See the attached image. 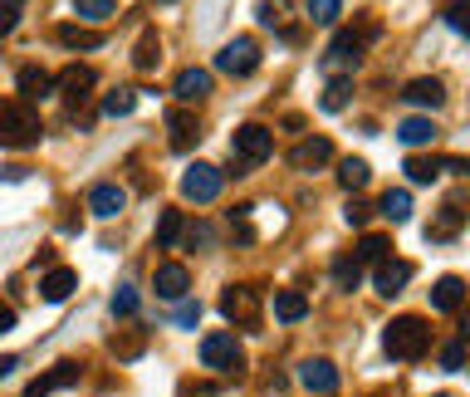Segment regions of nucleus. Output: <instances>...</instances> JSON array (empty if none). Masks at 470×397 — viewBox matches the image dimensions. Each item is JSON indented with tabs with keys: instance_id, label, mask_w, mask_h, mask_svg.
Instances as JSON below:
<instances>
[{
	"instance_id": "nucleus-1",
	"label": "nucleus",
	"mask_w": 470,
	"mask_h": 397,
	"mask_svg": "<svg viewBox=\"0 0 470 397\" xmlns=\"http://www.w3.org/2000/svg\"><path fill=\"white\" fill-rule=\"evenodd\" d=\"M382 349H388V358H397V363L422 358V353L432 349V324L422 315H397L388 324V333H382Z\"/></svg>"
},
{
	"instance_id": "nucleus-2",
	"label": "nucleus",
	"mask_w": 470,
	"mask_h": 397,
	"mask_svg": "<svg viewBox=\"0 0 470 397\" xmlns=\"http://www.w3.org/2000/svg\"><path fill=\"white\" fill-rule=\"evenodd\" d=\"M39 142V118L30 103L5 99L0 103V148H35Z\"/></svg>"
},
{
	"instance_id": "nucleus-3",
	"label": "nucleus",
	"mask_w": 470,
	"mask_h": 397,
	"mask_svg": "<svg viewBox=\"0 0 470 397\" xmlns=\"http://www.w3.org/2000/svg\"><path fill=\"white\" fill-rule=\"evenodd\" d=\"M372 25L368 30H338L329 45V55H323V74H353V69L363 65V45H368Z\"/></svg>"
},
{
	"instance_id": "nucleus-4",
	"label": "nucleus",
	"mask_w": 470,
	"mask_h": 397,
	"mask_svg": "<svg viewBox=\"0 0 470 397\" xmlns=\"http://www.w3.org/2000/svg\"><path fill=\"white\" fill-rule=\"evenodd\" d=\"M201 363L211 373H231V378H240V368H245V349H240L235 333H206L201 339Z\"/></svg>"
},
{
	"instance_id": "nucleus-5",
	"label": "nucleus",
	"mask_w": 470,
	"mask_h": 397,
	"mask_svg": "<svg viewBox=\"0 0 470 397\" xmlns=\"http://www.w3.org/2000/svg\"><path fill=\"white\" fill-rule=\"evenodd\" d=\"M231 152H235V162H245V167H260L275 152V133L265 128V123H245V128H235V138H231Z\"/></svg>"
},
{
	"instance_id": "nucleus-6",
	"label": "nucleus",
	"mask_w": 470,
	"mask_h": 397,
	"mask_svg": "<svg viewBox=\"0 0 470 397\" xmlns=\"http://www.w3.org/2000/svg\"><path fill=\"white\" fill-rule=\"evenodd\" d=\"M216 69L221 74H231V79H250L260 69V49H255V39H226L221 49H216Z\"/></svg>"
},
{
	"instance_id": "nucleus-7",
	"label": "nucleus",
	"mask_w": 470,
	"mask_h": 397,
	"mask_svg": "<svg viewBox=\"0 0 470 397\" xmlns=\"http://www.w3.org/2000/svg\"><path fill=\"white\" fill-rule=\"evenodd\" d=\"M221 315L240 329H260V289L255 285H231L221 295Z\"/></svg>"
},
{
	"instance_id": "nucleus-8",
	"label": "nucleus",
	"mask_w": 470,
	"mask_h": 397,
	"mask_svg": "<svg viewBox=\"0 0 470 397\" xmlns=\"http://www.w3.org/2000/svg\"><path fill=\"white\" fill-rule=\"evenodd\" d=\"M182 196H186V202H196V206L216 202V196H221V167H211V162L186 167V177H182Z\"/></svg>"
},
{
	"instance_id": "nucleus-9",
	"label": "nucleus",
	"mask_w": 470,
	"mask_h": 397,
	"mask_svg": "<svg viewBox=\"0 0 470 397\" xmlns=\"http://www.w3.org/2000/svg\"><path fill=\"white\" fill-rule=\"evenodd\" d=\"M93 83H98V74H93L89 65H69L64 74H55V89L64 93V103H69V108H74V113H79L83 103L93 99Z\"/></svg>"
},
{
	"instance_id": "nucleus-10",
	"label": "nucleus",
	"mask_w": 470,
	"mask_h": 397,
	"mask_svg": "<svg viewBox=\"0 0 470 397\" xmlns=\"http://www.w3.org/2000/svg\"><path fill=\"white\" fill-rule=\"evenodd\" d=\"M167 142H172V152H192L196 142H201V123H196V113H186V108H172L167 113Z\"/></svg>"
},
{
	"instance_id": "nucleus-11",
	"label": "nucleus",
	"mask_w": 470,
	"mask_h": 397,
	"mask_svg": "<svg viewBox=\"0 0 470 397\" xmlns=\"http://www.w3.org/2000/svg\"><path fill=\"white\" fill-rule=\"evenodd\" d=\"M412 275H416L412 260H382V265L372 270V285H378L382 299H392V295H402V289H406V280H412Z\"/></svg>"
},
{
	"instance_id": "nucleus-12",
	"label": "nucleus",
	"mask_w": 470,
	"mask_h": 397,
	"mask_svg": "<svg viewBox=\"0 0 470 397\" xmlns=\"http://www.w3.org/2000/svg\"><path fill=\"white\" fill-rule=\"evenodd\" d=\"M123 206H128V192H123L118 182H98V186L89 192V211L98 216V221H113Z\"/></svg>"
},
{
	"instance_id": "nucleus-13",
	"label": "nucleus",
	"mask_w": 470,
	"mask_h": 397,
	"mask_svg": "<svg viewBox=\"0 0 470 397\" xmlns=\"http://www.w3.org/2000/svg\"><path fill=\"white\" fill-rule=\"evenodd\" d=\"M299 383L309 393H338V368L329 358H304L299 363Z\"/></svg>"
},
{
	"instance_id": "nucleus-14",
	"label": "nucleus",
	"mask_w": 470,
	"mask_h": 397,
	"mask_svg": "<svg viewBox=\"0 0 470 397\" xmlns=\"http://www.w3.org/2000/svg\"><path fill=\"white\" fill-rule=\"evenodd\" d=\"M461 305H466V280L461 275H441L432 285V309L436 315H456Z\"/></svg>"
},
{
	"instance_id": "nucleus-15",
	"label": "nucleus",
	"mask_w": 470,
	"mask_h": 397,
	"mask_svg": "<svg viewBox=\"0 0 470 397\" xmlns=\"http://www.w3.org/2000/svg\"><path fill=\"white\" fill-rule=\"evenodd\" d=\"M289 162H295L299 172H313V167L333 162V142L329 138H299L295 152H289Z\"/></svg>"
},
{
	"instance_id": "nucleus-16",
	"label": "nucleus",
	"mask_w": 470,
	"mask_h": 397,
	"mask_svg": "<svg viewBox=\"0 0 470 397\" xmlns=\"http://www.w3.org/2000/svg\"><path fill=\"white\" fill-rule=\"evenodd\" d=\"M15 83H20V103H35V99H49V93H55V74L39 69V65H25L15 74Z\"/></svg>"
},
{
	"instance_id": "nucleus-17",
	"label": "nucleus",
	"mask_w": 470,
	"mask_h": 397,
	"mask_svg": "<svg viewBox=\"0 0 470 397\" xmlns=\"http://www.w3.org/2000/svg\"><path fill=\"white\" fill-rule=\"evenodd\" d=\"M402 99L412 103V108H441L446 103V83L441 79H412L402 89Z\"/></svg>"
},
{
	"instance_id": "nucleus-18",
	"label": "nucleus",
	"mask_w": 470,
	"mask_h": 397,
	"mask_svg": "<svg viewBox=\"0 0 470 397\" xmlns=\"http://www.w3.org/2000/svg\"><path fill=\"white\" fill-rule=\"evenodd\" d=\"M172 93L182 103H201L206 93H211V69H182L176 83H172Z\"/></svg>"
},
{
	"instance_id": "nucleus-19",
	"label": "nucleus",
	"mask_w": 470,
	"mask_h": 397,
	"mask_svg": "<svg viewBox=\"0 0 470 397\" xmlns=\"http://www.w3.org/2000/svg\"><path fill=\"white\" fill-rule=\"evenodd\" d=\"M152 285H157V295H162V299H186V289H192V275H186V265H176V260H172V265H157V280H152Z\"/></svg>"
},
{
	"instance_id": "nucleus-20",
	"label": "nucleus",
	"mask_w": 470,
	"mask_h": 397,
	"mask_svg": "<svg viewBox=\"0 0 470 397\" xmlns=\"http://www.w3.org/2000/svg\"><path fill=\"white\" fill-rule=\"evenodd\" d=\"M74 289H79V275L74 270H64V265L49 270V275L39 280V299H45V305H59V299H69Z\"/></svg>"
},
{
	"instance_id": "nucleus-21",
	"label": "nucleus",
	"mask_w": 470,
	"mask_h": 397,
	"mask_svg": "<svg viewBox=\"0 0 470 397\" xmlns=\"http://www.w3.org/2000/svg\"><path fill=\"white\" fill-rule=\"evenodd\" d=\"M69 383H79V363H55V368L45 373V378H35L25 388V397H49L55 388H69Z\"/></svg>"
},
{
	"instance_id": "nucleus-22",
	"label": "nucleus",
	"mask_w": 470,
	"mask_h": 397,
	"mask_svg": "<svg viewBox=\"0 0 470 397\" xmlns=\"http://www.w3.org/2000/svg\"><path fill=\"white\" fill-rule=\"evenodd\" d=\"M397 138H402L406 148H432L436 142V123L432 118H406V123H397Z\"/></svg>"
},
{
	"instance_id": "nucleus-23",
	"label": "nucleus",
	"mask_w": 470,
	"mask_h": 397,
	"mask_svg": "<svg viewBox=\"0 0 470 397\" xmlns=\"http://www.w3.org/2000/svg\"><path fill=\"white\" fill-rule=\"evenodd\" d=\"M461 221H466V202H461V196H451V202H446V211H441V221L426 226V236H432V240H446V236L461 231Z\"/></svg>"
},
{
	"instance_id": "nucleus-24",
	"label": "nucleus",
	"mask_w": 470,
	"mask_h": 397,
	"mask_svg": "<svg viewBox=\"0 0 470 397\" xmlns=\"http://www.w3.org/2000/svg\"><path fill=\"white\" fill-rule=\"evenodd\" d=\"M304 315H309V299L299 295V289H279L275 295V319L279 324H299Z\"/></svg>"
},
{
	"instance_id": "nucleus-25",
	"label": "nucleus",
	"mask_w": 470,
	"mask_h": 397,
	"mask_svg": "<svg viewBox=\"0 0 470 397\" xmlns=\"http://www.w3.org/2000/svg\"><path fill=\"white\" fill-rule=\"evenodd\" d=\"M186 236V216L176 211V206H167L162 216H157V246H182Z\"/></svg>"
},
{
	"instance_id": "nucleus-26",
	"label": "nucleus",
	"mask_w": 470,
	"mask_h": 397,
	"mask_svg": "<svg viewBox=\"0 0 470 397\" xmlns=\"http://www.w3.org/2000/svg\"><path fill=\"white\" fill-rule=\"evenodd\" d=\"M406 182H416V186H432L436 177L446 172V158H406Z\"/></svg>"
},
{
	"instance_id": "nucleus-27",
	"label": "nucleus",
	"mask_w": 470,
	"mask_h": 397,
	"mask_svg": "<svg viewBox=\"0 0 470 397\" xmlns=\"http://www.w3.org/2000/svg\"><path fill=\"white\" fill-rule=\"evenodd\" d=\"M353 260H358V265H382V260H392V240L388 236H363Z\"/></svg>"
},
{
	"instance_id": "nucleus-28",
	"label": "nucleus",
	"mask_w": 470,
	"mask_h": 397,
	"mask_svg": "<svg viewBox=\"0 0 470 397\" xmlns=\"http://www.w3.org/2000/svg\"><path fill=\"white\" fill-rule=\"evenodd\" d=\"M157 59H162V39H157V30H142V35H138V49H132V65L148 74V69H157Z\"/></svg>"
},
{
	"instance_id": "nucleus-29",
	"label": "nucleus",
	"mask_w": 470,
	"mask_h": 397,
	"mask_svg": "<svg viewBox=\"0 0 470 397\" xmlns=\"http://www.w3.org/2000/svg\"><path fill=\"white\" fill-rule=\"evenodd\" d=\"M74 15L83 25H103V20L118 15V0H74Z\"/></svg>"
},
{
	"instance_id": "nucleus-30",
	"label": "nucleus",
	"mask_w": 470,
	"mask_h": 397,
	"mask_svg": "<svg viewBox=\"0 0 470 397\" xmlns=\"http://www.w3.org/2000/svg\"><path fill=\"white\" fill-rule=\"evenodd\" d=\"M368 177H372V167L363 162V158H343L338 162V182L348 186V192H363V186H368Z\"/></svg>"
},
{
	"instance_id": "nucleus-31",
	"label": "nucleus",
	"mask_w": 470,
	"mask_h": 397,
	"mask_svg": "<svg viewBox=\"0 0 470 397\" xmlns=\"http://www.w3.org/2000/svg\"><path fill=\"white\" fill-rule=\"evenodd\" d=\"M378 211L388 216V221H406V216H412V192H406V186H397V192H388L378 202Z\"/></svg>"
},
{
	"instance_id": "nucleus-32",
	"label": "nucleus",
	"mask_w": 470,
	"mask_h": 397,
	"mask_svg": "<svg viewBox=\"0 0 470 397\" xmlns=\"http://www.w3.org/2000/svg\"><path fill=\"white\" fill-rule=\"evenodd\" d=\"M348 99H353V83H348V79H333L329 89H323L319 108H323V113H343V108H348Z\"/></svg>"
},
{
	"instance_id": "nucleus-33",
	"label": "nucleus",
	"mask_w": 470,
	"mask_h": 397,
	"mask_svg": "<svg viewBox=\"0 0 470 397\" xmlns=\"http://www.w3.org/2000/svg\"><path fill=\"white\" fill-rule=\"evenodd\" d=\"M132 103H138V93H132V89H123V83H118V89H113L108 99H103V113H108V118H128V113H132Z\"/></svg>"
},
{
	"instance_id": "nucleus-34",
	"label": "nucleus",
	"mask_w": 470,
	"mask_h": 397,
	"mask_svg": "<svg viewBox=\"0 0 470 397\" xmlns=\"http://www.w3.org/2000/svg\"><path fill=\"white\" fill-rule=\"evenodd\" d=\"M59 45H74V49H98V35H93V30H83V25H64V30H59Z\"/></svg>"
},
{
	"instance_id": "nucleus-35",
	"label": "nucleus",
	"mask_w": 470,
	"mask_h": 397,
	"mask_svg": "<svg viewBox=\"0 0 470 397\" xmlns=\"http://www.w3.org/2000/svg\"><path fill=\"white\" fill-rule=\"evenodd\" d=\"M333 280H338L343 289H353V285H358V280H363V265H358V260H353V255L333 260Z\"/></svg>"
},
{
	"instance_id": "nucleus-36",
	"label": "nucleus",
	"mask_w": 470,
	"mask_h": 397,
	"mask_svg": "<svg viewBox=\"0 0 470 397\" xmlns=\"http://www.w3.org/2000/svg\"><path fill=\"white\" fill-rule=\"evenodd\" d=\"M338 10H343V0H309V20L313 25H333Z\"/></svg>"
},
{
	"instance_id": "nucleus-37",
	"label": "nucleus",
	"mask_w": 470,
	"mask_h": 397,
	"mask_svg": "<svg viewBox=\"0 0 470 397\" xmlns=\"http://www.w3.org/2000/svg\"><path fill=\"white\" fill-rule=\"evenodd\" d=\"M113 353H118V358H138L142 353V329H128L123 339L113 333Z\"/></svg>"
},
{
	"instance_id": "nucleus-38",
	"label": "nucleus",
	"mask_w": 470,
	"mask_h": 397,
	"mask_svg": "<svg viewBox=\"0 0 470 397\" xmlns=\"http://www.w3.org/2000/svg\"><path fill=\"white\" fill-rule=\"evenodd\" d=\"M285 15H289V0H260V25H285Z\"/></svg>"
},
{
	"instance_id": "nucleus-39",
	"label": "nucleus",
	"mask_w": 470,
	"mask_h": 397,
	"mask_svg": "<svg viewBox=\"0 0 470 397\" xmlns=\"http://www.w3.org/2000/svg\"><path fill=\"white\" fill-rule=\"evenodd\" d=\"M113 315H123V319L138 315V289H132V285H118V289H113Z\"/></svg>"
},
{
	"instance_id": "nucleus-40",
	"label": "nucleus",
	"mask_w": 470,
	"mask_h": 397,
	"mask_svg": "<svg viewBox=\"0 0 470 397\" xmlns=\"http://www.w3.org/2000/svg\"><path fill=\"white\" fill-rule=\"evenodd\" d=\"M172 324H176V329H196V324H201V305H196V299H182L176 315H172Z\"/></svg>"
},
{
	"instance_id": "nucleus-41",
	"label": "nucleus",
	"mask_w": 470,
	"mask_h": 397,
	"mask_svg": "<svg viewBox=\"0 0 470 397\" xmlns=\"http://www.w3.org/2000/svg\"><path fill=\"white\" fill-rule=\"evenodd\" d=\"M368 216H372V206L363 202V196H353V202L343 206V221H348V226H368Z\"/></svg>"
},
{
	"instance_id": "nucleus-42",
	"label": "nucleus",
	"mask_w": 470,
	"mask_h": 397,
	"mask_svg": "<svg viewBox=\"0 0 470 397\" xmlns=\"http://www.w3.org/2000/svg\"><path fill=\"white\" fill-rule=\"evenodd\" d=\"M461 363H466V343H461V339H456V343H446V353H441V368H446V373H456Z\"/></svg>"
},
{
	"instance_id": "nucleus-43",
	"label": "nucleus",
	"mask_w": 470,
	"mask_h": 397,
	"mask_svg": "<svg viewBox=\"0 0 470 397\" xmlns=\"http://www.w3.org/2000/svg\"><path fill=\"white\" fill-rule=\"evenodd\" d=\"M15 25H20V10L0 0V35H10V30H15Z\"/></svg>"
},
{
	"instance_id": "nucleus-44",
	"label": "nucleus",
	"mask_w": 470,
	"mask_h": 397,
	"mask_svg": "<svg viewBox=\"0 0 470 397\" xmlns=\"http://www.w3.org/2000/svg\"><path fill=\"white\" fill-rule=\"evenodd\" d=\"M446 25H451L456 35H466V25H470V20H466V5H451V10H446Z\"/></svg>"
},
{
	"instance_id": "nucleus-45",
	"label": "nucleus",
	"mask_w": 470,
	"mask_h": 397,
	"mask_svg": "<svg viewBox=\"0 0 470 397\" xmlns=\"http://www.w3.org/2000/svg\"><path fill=\"white\" fill-rule=\"evenodd\" d=\"M10 329H15V305L0 299V333H10Z\"/></svg>"
},
{
	"instance_id": "nucleus-46",
	"label": "nucleus",
	"mask_w": 470,
	"mask_h": 397,
	"mask_svg": "<svg viewBox=\"0 0 470 397\" xmlns=\"http://www.w3.org/2000/svg\"><path fill=\"white\" fill-rule=\"evenodd\" d=\"M15 363L20 358H0V378H10V373H15Z\"/></svg>"
},
{
	"instance_id": "nucleus-47",
	"label": "nucleus",
	"mask_w": 470,
	"mask_h": 397,
	"mask_svg": "<svg viewBox=\"0 0 470 397\" xmlns=\"http://www.w3.org/2000/svg\"><path fill=\"white\" fill-rule=\"evenodd\" d=\"M436 397H451V393H436Z\"/></svg>"
},
{
	"instance_id": "nucleus-48",
	"label": "nucleus",
	"mask_w": 470,
	"mask_h": 397,
	"mask_svg": "<svg viewBox=\"0 0 470 397\" xmlns=\"http://www.w3.org/2000/svg\"><path fill=\"white\" fill-rule=\"evenodd\" d=\"M5 5H15V0H5Z\"/></svg>"
}]
</instances>
